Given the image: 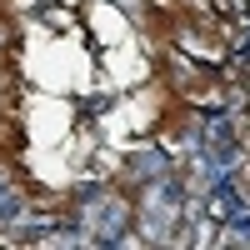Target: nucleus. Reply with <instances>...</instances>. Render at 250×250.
<instances>
[{
  "label": "nucleus",
  "mask_w": 250,
  "mask_h": 250,
  "mask_svg": "<svg viewBox=\"0 0 250 250\" xmlns=\"http://www.w3.org/2000/svg\"><path fill=\"white\" fill-rule=\"evenodd\" d=\"M230 230H235V240H250V215H235Z\"/></svg>",
  "instance_id": "f257e3e1"
}]
</instances>
